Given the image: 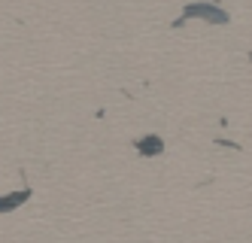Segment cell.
<instances>
[{
    "label": "cell",
    "mask_w": 252,
    "mask_h": 243,
    "mask_svg": "<svg viewBox=\"0 0 252 243\" xmlns=\"http://www.w3.org/2000/svg\"><path fill=\"white\" fill-rule=\"evenodd\" d=\"M207 18V22H216V25H222V22H228V12L225 9H216V6H210V3H189L186 6V18Z\"/></svg>",
    "instance_id": "6da1fadb"
},
{
    "label": "cell",
    "mask_w": 252,
    "mask_h": 243,
    "mask_svg": "<svg viewBox=\"0 0 252 243\" xmlns=\"http://www.w3.org/2000/svg\"><path fill=\"white\" fill-rule=\"evenodd\" d=\"M134 146H137V152H140V155H146V158H152V155H161V152H164V140L155 137V134H146V137L134 140Z\"/></svg>",
    "instance_id": "7a4b0ae2"
},
{
    "label": "cell",
    "mask_w": 252,
    "mask_h": 243,
    "mask_svg": "<svg viewBox=\"0 0 252 243\" xmlns=\"http://www.w3.org/2000/svg\"><path fill=\"white\" fill-rule=\"evenodd\" d=\"M25 201H31V189H22V192L3 195V198H0V213H9V210H15V207H22Z\"/></svg>",
    "instance_id": "3957f363"
}]
</instances>
